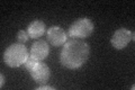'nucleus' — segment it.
I'll list each match as a JSON object with an SVG mask.
<instances>
[{
	"label": "nucleus",
	"instance_id": "nucleus-1",
	"mask_svg": "<svg viewBox=\"0 0 135 90\" xmlns=\"http://www.w3.org/2000/svg\"><path fill=\"white\" fill-rule=\"evenodd\" d=\"M88 56H89V46L87 43L78 38H72L65 42L60 60L63 67L74 70L82 67L86 63Z\"/></svg>",
	"mask_w": 135,
	"mask_h": 90
},
{
	"label": "nucleus",
	"instance_id": "nucleus-2",
	"mask_svg": "<svg viewBox=\"0 0 135 90\" xmlns=\"http://www.w3.org/2000/svg\"><path fill=\"white\" fill-rule=\"evenodd\" d=\"M28 56L27 49L20 43H16L8 48L3 53V61L10 68H17L24 64L25 60Z\"/></svg>",
	"mask_w": 135,
	"mask_h": 90
},
{
	"label": "nucleus",
	"instance_id": "nucleus-3",
	"mask_svg": "<svg viewBox=\"0 0 135 90\" xmlns=\"http://www.w3.org/2000/svg\"><path fill=\"white\" fill-rule=\"evenodd\" d=\"M94 23L88 18H80L71 25L68 35L71 38H84L91 35L94 32Z\"/></svg>",
	"mask_w": 135,
	"mask_h": 90
},
{
	"label": "nucleus",
	"instance_id": "nucleus-4",
	"mask_svg": "<svg viewBox=\"0 0 135 90\" xmlns=\"http://www.w3.org/2000/svg\"><path fill=\"white\" fill-rule=\"evenodd\" d=\"M134 33L126 28H119L114 33L112 37V45L117 50H122L127 46L131 41H134Z\"/></svg>",
	"mask_w": 135,
	"mask_h": 90
},
{
	"label": "nucleus",
	"instance_id": "nucleus-5",
	"mask_svg": "<svg viewBox=\"0 0 135 90\" xmlns=\"http://www.w3.org/2000/svg\"><path fill=\"white\" fill-rule=\"evenodd\" d=\"M47 40L53 46H60L65 44L68 41V35L60 26H52L47 31Z\"/></svg>",
	"mask_w": 135,
	"mask_h": 90
},
{
	"label": "nucleus",
	"instance_id": "nucleus-6",
	"mask_svg": "<svg viewBox=\"0 0 135 90\" xmlns=\"http://www.w3.org/2000/svg\"><path fill=\"white\" fill-rule=\"evenodd\" d=\"M29 72H31V75L34 79V81L37 82V83H45L46 81L49 80L50 75H51L50 68L46 65L45 63H42L41 61L37 63L36 67Z\"/></svg>",
	"mask_w": 135,
	"mask_h": 90
},
{
	"label": "nucleus",
	"instance_id": "nucleus-7",
	"mask_svg": "<svg viewBox=\"0 0 135 90\" xmlns=\"http://www.w3.org/2000/svg\"><path fill=\"white\" fill-rule=\"evenodd\" d=\"M49 52H50V49H49L47 43L43 40L36 41L32 45V49H31V54L36 60H38V61H43L44 59L47 58Z\"/></svg>",
	"mask_w": 135,
	"mask_h": 90
},
{
	"label": "nucleus",
	"instance_id": "nucleus-8",
	"mask_svg": "<svg viewBox=\"0 0 135 90\" xmlns=\"http://www.w3.org/2000/svg\"><path fill=\"white\" fill-rule=\"evenodd\" d=\"M45 33V24L42 20H34L27 27V34L32 38H38Z\"/></svg>",
	"mask_w": 135,
	"mask_h": 90
},
{
	"label": "nucleus",
	"instance_id": "nucleus-9",
	"mask_svg": "<svg viewBox=\"0 0 135 90\" xmlns=\"http://www.w3.org/2000/svg\"><path fill=\"white\" fill-rule=\"evenodd\" d=\"M38 62H40L38 60H36L32 54H28V56L26 58V60H25V62H24V65L28 71H31L36 67V64Z\"/></svg>",
	"mask_w": 135,
	"mask_h": 90
},
{
	"label": "nucleus",
	"instance_id": "nucleus-10",
	"mask_svg": "<svg viewBox=\"0 0 135 90\" xmlns=\"http://www.w3.org/2000/svg\"><path fill=\"white\" fill-rule=\"evenodd\" d=\"M27 38H28V34L25 31H19L18 34H17V41H18V43H20V44H24V43L27 41Z\"/></svg>",
	"mask_w": 135,
	"mask_h": 90
},
{
	"label": "nucleus",
	"instance_id": "nucleus-11",
	"mask_svg": "<svg viewBox=\"0 0 135 90\" xmlns=\"http://www.w3.org/2000/svg\"><path fill=\"white\" fill-rule=\"evenodd\" d=\"M37 90H55L54 87H50V86H41L37 88Z\"/></svg>",
	"mask_w": 135,
	"mask_h": 90
},
{
	"label": "nucleus",
	"instance_id": "nucleus-12",
	"mask_svg": "<svg viewBox=\"0 0 135 90\" xmlns=\"http://www.w3.org/2000/svg\"><path fill=\"white\" fill-rule=\"evenodd\" d=\"M0 78H1V82H0V87H3V84H5V77H3V74L0 75Z\"/></svg>",
	"mask_w": 135,
	"mask_h": 90
}]
</instances>
